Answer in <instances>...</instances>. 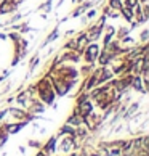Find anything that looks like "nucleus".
<instances>
[{
	"label": "nucleus",
	"instance_id": "obj_1",
	"mask_svg": "<svg viewBox=\"0 0 149 156\" xmlns=\"http://www.w3.org/2000/svg\"><path fill=\"white\" fill-rule=\"evenodd\" d=\"M100 51H101V47L98 44H96V42H90L87 47L83 48V51H82V60L87 63V65H95V61H96V58H98Z\"/></svg>",
	"mask_w": 149,
	"mask_h": 156
},
{
	"label": "nucleus",
	"instance_id": "obj_2",
	"mask_svg": "<svg viewBox=\"0 0 149 156\" xmlns=\"http://www.w3.org/2000/svg\"><path fill=\"white\" fill-rule=\"evenodd\" d=\"M103 26L98 24V23H95V24H91L87 31H85V34H87V37L90 42H96V40H100L101 36H103Z\"/></svg>",
	"mask_w": 149,
	"mask_h": 156
},
{
	"label": "nucleus",
	"instance_id": "obj_3",
	"mask_svg": "<svg viewBox=\"0 0 149 156\" xmlns=\"http://www.w3.org/2000/svg\"><path fill=\"white\" fill-rule=\"evenodd\" d=\"M16 8H18V5L13 3L11 0H0V16L8 15L11 11H15Z\"/></svg>",
	"mask_w": 149,
	"mask_h": 156
},
{
	"label": "nucleus",
	"instance_id": "obj_4",
	"mask_svg": "<svg viewBox=\"0 0 149 156\" xmlns=\"http://www.w3.org/2000/svg\"><path fill=\"white\" fill-rule=\"evenodd\" d=\"M56 142H58V137H51L45 145H42V151L47 153V154L55 153L56 151Z\"/></svg>",
	"mask_w": 149,
	"mask_h": 156
},
{
	"label": "nucleus",
	"instance_id": "obj_5",
	"mask_svg": "<svg viewBox=\"0 0 149 156\" xmlns=\"http://www.w3.org/2000/svg\"><path fill=\"white\" fill-rule=\"evenodd\" d=\"M66 124H69L72 127H77V126H82L83 124V118L80 116V114H76V113H72L69 118H67L66 121Z\"/></svg>",
	"mask_w": 149,
	"mask_h": 156
},
{
	"label": "nucleus",
	"instance_id": "obj_6",
	"mask_svg": "<svg viewBox=\"0 0 149 156\" xmlns=\"http://www.w3.org/2000/svg\"><path fill=\"white\" fill-rule=\"evenodd\" d=\"M58 37H59V27H55V29L50 32V36H48L47 39H45V42L42 44V48H43V47H47L48 44H51L53 40H56Z\"/></svg>",
	"mask_w": 149,
	"mask_h": 156
},
{
	"label": "nucleus",
	"instance_id": "obj_7",
	"mask_svg": "<svg viewBox=\"0 0 149 156\" xmlns=\"http://www.w3.org/2000/svg\"><path fill=\"white\" fill-rule=\"evenodd\" d=\"M107 7H109L112 11H119V13H120V10H122L124 8V2H122V0H107Z\"/></svg>",
	"mask_w": 149,
	"mask_h": 156
},
{
	"label": "nucleus",
	"instance_id": "obj_8",
	"mask_svg": "<svg viewBox=\"0 0 149 156\" xmlns=\"http://www.w3.org/2000/svg\"><path fill=\"white\" fill-rule=\"evenodd\" d=\"M120 16H122L127 23H131V21H133V10L124 7L122 10H120Z\"/></svg>",
	"mask_w": 149,
	"mask_h": 156
},
{
	"label": "nucleus",
	"instance_id": "obj_9",
	"mask_svg": "<svg viewBox=\"0 0 149 156\" xmlns=\"http://www.w3.org/2000/svg\"><path fill=\"white\" fill-rule=\"evenodd\" d=\"M131 31H130V27H127V26H120L119 29H116V37H117V40H120L122 37H125V36H128Z\"/></svg>",
	"mask_w": 149,
	"mask_h": 156
},
{
	"label": "nucleus",
	"instance_id": "obj_10",
	"mask_svg": "<svg viewBox=\"0 0 149 156\" xmlns=\"http://www.w3.org/2000/svg\"><path fill=\"white\" fill-rule=\"evenodd\" d=\"M64 50H77V40L76 39H71L64 44Z\"/></svg>",
	"mask_w": 149,
	"mask_h": 156
},
{
	"label": "nucleus",
	"instance_id": "obj_11",
	"mask_svg": "<svg viewBox=\"0 0 149 156\" xmlns=\"http://www.w3.org/2000/svg\"><path fill=\"white\" fill-rule=\"evenodd\" d=\"M96 15H98V10H96L95 7H91L90 10H87V16H85V18H87V20H93V18H96Z\"/></svg>",
	"mask_w": 149,
	"mask_h": 156
},
{
	"label": "nucleus",
	"instance_id": "obj_12",
	"mask_svg": "<svg viewBox=\"0 0 149 156\" xmlns=\"http://www.w3.org/2000/svg\"><path fill=\"white\" fill-rule=\"evenodd\" d=\"M122 2H124V7L131 8V10H133L136 5H138V0H122Z\"/></svg>",
	"mask_w": 149,
	"mask_h": 156
},
{
	"label": "nucleus",
	"instance_id": "obj_13",
	"mask_svg": "<svg viewBox=\"0 0 149 156\" xmlns=\"http://www.w3.org/2000/svg\"><path fill=\"white\" fill-rule=\"evenodd\" d=\"M147 39H149V29L146 27V29H143V31H141V34H140V40H141L143 44H144V42H147Z\"/></svg>",
	"mask_w": 149,
	"mask_h": 156
},
{
	"label": "nucleus",
	"instance_id": "obj_14",
	"mask_svg": "<svg viewBox=\"0 0 149 156\" xmlns=\"http://www.w3.org/2000/svg\"><path fill=\"white\" fill-rule=\"evenodd\" d=\"M27 147H31V148H42V143L37 142V140H29V142H27Z\"/></svg>",
	"mask_w": 149,
	"mask_h": 156
},
{
	"label": "nucleus",
	"instance_id": "obj_15",
	"mask_svg": "<svg viewBox=\"0 0 149 156\" xmlns=\"http://www.w3.org/2000/svg\"><path fill=\"white\" fill-rule=\"evenodd\" d=\"M0 39H2V40H3V39H7V34H3V32H0Z\"/></svg>",
	"mask_w": 149,
	"mask_h": 156
},
{
	"label": "nucleus",
	"instance_id": "obj_16",
	"mask_svg": "<svg viewBox=\"0 0 149 156\" xmlns=\"http://www.w3.org/2000/svg\"><path fill=\"white\" fill-rule=\"evenodd\" d=\"M120 156H131V153H122Z\"/></svg>",
	"mask_w": 149,
	"mask_h": 156
}]
</instances>
